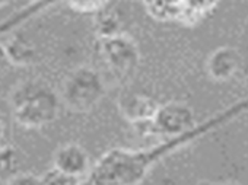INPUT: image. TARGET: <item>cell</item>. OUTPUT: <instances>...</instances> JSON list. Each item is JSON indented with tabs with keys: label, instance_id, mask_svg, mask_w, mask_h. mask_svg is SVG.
<instances>
[{
	"label": "cell",
	"instance_id": "6da1fadb",
	"mask_svg": "<svg viewBox=\"0 0 248 185\" xmlns=\"http://www.w3.org/2000/svg\"><path fill=\"white\" fill-rule=\"evenodd\" d=\"M161 147L155 149H123L114 147L105 152L88 172L89 185H139L156 157Z\"/></svg>",
	"mask_w": 248,
	"mask_h": 185
},
{
	"label": "cell",
	"instance_id": "7a4b0ae2",
	"mask_svg": "<svg viewBox=\"0 0 248 185\" xmlns=\"http://www.w3.org/2000/svg\"><path fill=\"white\" fill-rule=\"evenodd\" d=\"M11 108L15 121L28 130L43 128L60 115V95L47 83L27 80L11 93Z\"/></svg>",
	"mask_w": 248,
	"mask_h": 185
},
{
	"label": "cell",
	"instance_id": "3957f363",
	"mask_svg": "<svg viewBox=\"0 0 248 185\" xmlns=\"http://www.w3.org/2000/svg\"><path fill=\"white\" fill-rule=\"evenodd\" d=\"M59 95L67 109L80 114L88 112L105 96V80L96 69L79 66L64 77Z\"/></svg>",
	"mask_w": 248,
	"mask_h": 185
},
{
	"label": "cell",
	"instance_id": "277c9868",
	"mask_svg": "<svg viewBox=\"0 0 248 185\" xmlns=\"http://www.w3.org/2000/svg\"><path fill=\"white\" fill-rule=\"evenodd\" d=\"M99 56L105 66L118 76H130L135 73L142 59L136 41L124 32L99 40Z\"/></svg>",
	"mask_w": 248,
	"mask_h": 185
},
{
	"label": "cell",
	"instance_id": "5b68a950",
	"mask_svg": "<svg viewBox=\"0 0 248 185\" xmlns=\"http://www.w3.org/2000/svg\"><path fill=\"white\" fill-rule=\"evenodd\" d=\"M151 124L155 136L177 139L196 127V115L188 104L170 101L159 104Z\"/></svg>",
	"mask_w": 248,
	"mask_h": 185
},
{
	"label": "cell",
	"instance_id": "8992f818",
	"mask_svg": "<svg viewBox=\"0 0 248 185\" xmlns=\"http://www.w3.org/2000/svg\"><path fill=\"white\" fill-rule=\"evenodd\" d=\"M91 156L78 143H66L62 144L60 147L56 149L53 154V168L75 176V178H82L83 175H88L91 169Z\"/></svg>",
	"mask_w": 248,
	"mask_h": 185
},
{
	"label": "cell",
	"instance_id": "52a82bcc",
	"mask_svg": "<svg viewBox=\"0 0 248 185\" xmlns=\"http://www.w3.org/2000/svg\"><path fill=\"white\" fill-rule=\"evenodd\" d=\"M158 107H159V104L154 98H151L145 93H139V92L123 93L117 99L118 112L132 125L151 121L154 118Z\"/></svg>",
	"mask_w": 248,
	"mask_h": 185
},
{
	"label": "cell",
	"instance_id": "ba28073f",
	"mask_svg": "<svg viewBox=\"0 0 248 185\" xmlns=\"http://www.w3.org/2000/svg\"><path fill=\"white\" fill-rule=\"evenodd\" d=\"M242 66V56L235 47H217L206 60V72L216 82L232 79Z\"/></svg>",
	"mask_w": 248,
	"mask_h": 185
},
{
	"label": "cell",
	"instance_id": "9c48e42d",
	"mask_svg": "<svg viewBox=\"0 0 248 185\" xmlns=\"http://www.w3.org/2000/svg\"><path fill=\"white\" fill-rule=\"evenodd\" d=\"M146 14L158 22H178L183 15V0H142Z\"/></svg>",
	"mask_w": 248,
	"mask_h": 185
},
{
	"label": "cell",
	"instance_id": "30bf717a",
	"mask_svg": "<svg viewBox=\"0 0 248 185\" xmlns=\"http://www.w3.org/2000/svg\"><path fill=\"white\" fill-rule=\"evenodd\" d=\"M6 59L11 64L15 66H30L37 60L35 47L24 37L15 35L2 44Z\"/></svg>",
	"mask_w": 248,
	"mask_h": 185
},
{
	"label": "cell",
	"instance_id": "8fae6325",
	"mask_svg": "<svg viewBox=\"0 0 248 185\" xmlns=\"http://www.w3.org/2000/svg\"><path fill=\"white\" fill-rule=\"evenodd\" d=\"M92 22L93 32L96 34L98 40H105L123 34L121 16L114 9H108L107 6L93 14Z\"/></svg>",
	"mask_w": 248,
	"mask_h": 185
},
{
	"label": "cell",
	"instance_id": "7c38bea8",
	"mask_svg": "<svg viewBox=\"0 0 248 185\" xmlns=\"http://www.w3.org/2000/svg\"><path fill=\"white\" fill-rule=\"evenodd\" d=\"M219 3V0H183L181 25L194 27L200 24Z\"/></svg>",
	"mask_w": 248,
	"mask_h": 185
},
{
	"label": "cell",
	"instance_id": "4fadbf2b",
	"mask_svg": "<svg viewBox=\"0 0 248 185\" xmlns=\"http://www.w3.org/2000/svg\"><path fill=\"white\" fill-rule=\"evenodd\" d=\"M22 156L21 152L12 144H3L0 147V182H6L21 173Z\"/></svg>",
	"mask_w": 248,
	"mask_h": 185
},
{
	"label": "cell",
	"instance_id": "5bb4252c",
	"mask_svg": "<svg viewBox=\"0 0 248 185\" xmlns=\"http://www.w3.org/2000/svg\"><path fill=\"white\" fill-rule=\"evenodd\" d=\"M41 185H79V178L66 175L57 169H50L47 170L41 178Z\"/></svg>",
	"mask_w": 248,
	"mask_h": 185
},
{
	"label": "cell",
	"instance_id": "9a60e30c",
	"mask_svg": "<svg viewBox=\"0 0 248 185\" xmlns=\"http://www.w3.org/2000/svg\"><path fill=\"white\" fill-rule=\"evenodd\" d=\"M66 3L79 14H95L107 6L108 0H66Z\"/></svg>",
	"mask_w": 248,
	"mask_h": 185
},
{
	"label": "cell",
	"instance_id": "2e32d148",
	"mask_svg": "<svg viewBox=\"0 0 248 185\" xmlns=\"http://www.w3.org/2000/svg\"><path fill=\"white\" fill-rule=\"evenodd\" d=\"M3 185H41V179L31 172H21L12 179L6 181Z\"/></svg>",
	"mask_w": 248,
	"mask_h": 185
},
{
	"label": "cell",
	"instance_id": "e0dca14e",
	"mask_svg": "<svg viewBox=\"0 0 248 185\" xmlns=\"http://www.w3.org/2000/svg\"><path fill=\"white\" fill-rule=\"evenodd\" d=\"M3 144H6V128H5L3 121L0 120V147Z\"/></svg>",
	"mask_w": 248,
	"mask_h": 185
},
{
	"label": "cell",
	"instance_id": "ac0fdd59",
	"mask_svg": "<svg viewBox=\"0 0 248 185\" xmlns=\"http://www.w3.org/2000/svg\"><path fill=\"white\" fill-rule=\"evenodd\" d=\"M8 59H6V54H5V50L2 47V44H0V72H2V69H5V66L8 64Z\"/></svg>",
	"mask_w": 248,
	"mask_h": 185
},
{
	"label": "cell",
	"instance_id": "d6986e66",
	"mask_svg": "<svg viewBox=\"0 0 248 185\" xmlns=\"http://www.w3.org/2000/svg\"><path fill=\"white\" fill-rule=\"evenodd\" d=\"M9 3H11V0H0V9L5 8V6L9 5Z\"/></svg>",
	"mask_w": 248,
	"mask_h": 185
},
{
	"label": "cell",
	"instance_id": "ffe728a7",
	"mask_svg": "<svg viewBox=\"0 0 248 185\" xmlns=\"http://www.w3.org/2000/svg\"><path fill=\"white\" fill-rule=\"evenodd\" d=\"M220 185H242V184H239V182H236V181H228V182H223V184H220Z\"/></svg>",
	"mask_w": 248,
	"mask_h": 185
}]
</instances>
